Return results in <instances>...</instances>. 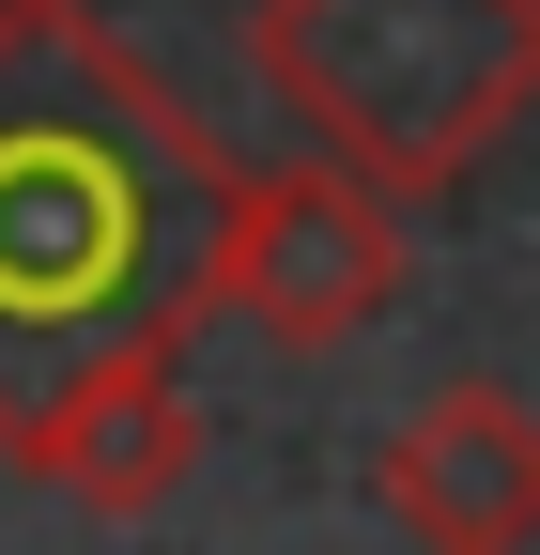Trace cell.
<instances>
[{
  "instance_id": "6da1fadb",
  "label": "cell",
  "mask_w": 540,
  "mask_h": 555,
  "mask_svg": "<svg viewBox=\"0 0 540 555\" xmlns=\"http://www.w3.org/2000/svg\"><path fill=\"white\" fill-rule=\"evenodd\" d=\"M217 170L93 0H0V416L124 324H201Z\"/></svg>"
},
{
  "instance_id": "7a4b0ae2",
  "label": "cell",
  "mask_w": 540,
  "mask_h": 555,
  "mask_svg": "<svg viewBox=\"0 0 540 555\" xmlns=\"http://www.w3.org/2000/svg\"><path fill=\"white\" fill-rule=\"evenodd\" d=\"M247 78L309 155L433 201L540 108V0H262Z\"/></svg>"
},
{
  "instance_id": "3957f363",
  "label": "cell",
  "mask_w": 540,
  "mask_h": 555,
  "mask_svg": "<svg viewBox=\"0 0 540 555\" xmlns=\"http://www.w3.org/2000/svg\"><path fill=\"white\" fill-rule=\"evenodd\" d=\"M262 324L279 356H340L356 324L401 309V201L340 155H232L201 217V324Z\"/></svg>"
},
{
  "instance_id": "277c9868",
  "label": "cell",
  "mask_w": 540,
  "mask_h": 555,
  "mask_svg": "<svg viewBox=\"0 0 540 555\" xmlns=\"http://www.w3.org/2000/svg\"><path fill=\"white\" fill-rule=\"evenodd\" d=\"M0 448H16L62 509L93 525H155L185 478H201V386H185V324H124L93 356H62L16 416H0Z\"/></svg>"
},
{
  "instance_id": "5b68a950",
  "label": "cell",
  "mask_w": 540,
  "mask_h": 555,
  "mask_svg": "<svg viewBox=\"0 0 540 555\" xmlns=\"http://www.w3.org/2000/svg\"><path fill=\"white\" fill-rule=\"evenodd\" d=\"M371 494L417 555H540V416L494 371H463L371 448Z\"/></svg>"
}]
</instances>
